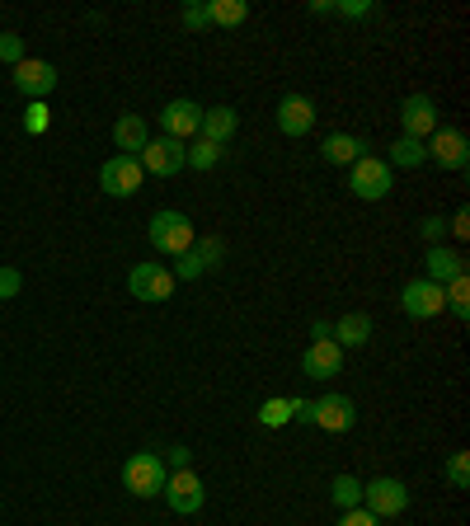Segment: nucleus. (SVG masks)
Instances as JSON below:
<instances>
[{"label":"nucleus","mask_w":470,"mask_h":526,"mask_svg":"<svg viewBox=\"0 0 470 526\" xmlns=\"http://www.w3.org/2000/svg\"><path fill=\"white\" fill-rule=\"evenodd\" d=\"M329 498H334V508H362V480L358 475H334L329 484Z\"/></svg>","instance_id":"b1692460"},{"label":"nucleus","mask_w":470,"mask_h":526,"mask_svg":"<svg viewBox=\"0 0 470 526\" xmlns=\"http://www.w3.org/2000/svg\"><path fill=\"white\" fill-rule=\"evenodd\" d=\"M442 296H447V310H452L456 320H470V282L466 278H452L442 287Z\"/></svg>","instance_id":"a878e982"},{"label":"nucleus","mask_w":470,"mask_h":526,"mask_svg":"<svg viewBox=\"0 0 470 526\" xmlns=\"http://www.w3.org/2000/svg\"><path fill=\"white\" fill-rule=\"evenodd\" d=\"M259 423H264V428H287V423H292V400H287V395L264 400L259 404Z\"/></svg>","instance_id":"393cba45"},{"label":"nucleus","mask_w":470,"mask_h":526,"mask_svg":"<svg viewBox=\"0 0 470 526\" xmlns=\"http://www.w3.org/2000/svg\"><path fill=\"white\" fill-rule=\"evenodd\" d=\"M179 24H184L188 33H203V29H212V24H207V10H203V5H198V0H193V5H184V10H179Z\"/></svg>","instance_id":"7c9ffc66"},{"label":"nucleus","mask_w":470,"mask_h":526,"mask_svg":"<svg viewBox=\"0 0 470 526\" xmlns=\"http://www.w3.org/2000/svg\"><path fill=\"white\" fill-rule=\"evenodd\" d=\"M400 310H405L409 320H433V315L447 310V296H442L438 282L414 278V282H405V292H400Z\"/></svg>","instance_id":"f8f14e48"},{"label":"nucleus","mask_w":470,"mask_h":526,"mask_svg":"<svg viewBox=\"0 0 470 526\" xmlns=\"http://www.w3.org/2000/svg\"><path fill=\"white\" fill-rule=\"evenodd\" d=\"M320 155H325V165H358L362 155H367V141L353 137V132H329Z\"/></svg>","instance_id":"6ab92c4d"},{"label":"nucleus","mask_w":470,"mask_h":526,"mask_svg":"<svg viewBox=\"0 0 470 526\" xmlns=\"http://www.w3.org/2000/svg\"><path fill=\"white\" fill-rule=\"evenodd\" d=\"M400 137H414V141H428L433 132L442 127L438 118V104H433V94H405V104H400Z\"/></svg>","instance_id":"6e6552de"},{"label":"nucleus","mask_w":470,"mask_h":526,"mask_svg":"<svg viewBox=\"0 0 470 526\" xmlns=\"http://www.w3.org/2000/svg\"><path fill=\"white\" fill-rule=\"evenodd\" d=\"M339 526H381V517H372L367 508H348L344 517H339Z\"/></svg>","instance_id":"e433bc0d"},{"label":"nucleus","mask_w":470,"mask_h":526,"mask_svg":"<svg viewBox=\"0 0 470 526\" xmlns=\"http://www.w3.org/2000/svg\"><path fill=\"white\" fill-rule=\"evenodd\" d=\"M311 339H315V343H325V339H334V329H329L325 320H315V325H311Z\"/></svg>","instance_id":"a19ab883"},{"label":"nucleus","mask_w":470,"mask_h":526,"mask_svg":"<svg viewBox=\"0 0 470 526\" xmlns=\"http://www.w3.org/2000/svg\"><path fill=\"white\" fill-rule=\"evenodd\" d=\"M57 66L52 62H38V57H24V62L15 66V90L29 99V104H43L47 94L57 90Z\"/></svg>","instance_id":"9b49d317"},{"label":"nucleus","mask_w":470,"mask_h":526,"mask_svg":"<svg viewBox=\"0 0 470 526\" xmlns=\"http://www.w3.org/2000/svg\"><path fill=\"white\" fill-rule=\"evenodd\" d=\"M160 498L170 503V512H179V517H193V512H203L207 489H203V480H198L193 470H170V480H165Z\"/></svg>","instance_id":"39448f33"},{"label":"nucleus","mask_w":470,"mask_h":526,"mask_svg":"<svg viewBox=\"0 0 470 526\" xmlns=\"http://www.w3.org/2000/svg\"><path fill=\"white\" fill-rule=\"evenodd\" d=\"M137 160H141V170L156 174V179H170V174L188 170L184 141H174V137H151V141H146V151H141Z\"/></svg>","instance_id":"0eeeda50"},{"label":"nucleus","mask_w":470,"mask_h":526,"mask_svg":"<svg viewBox=\"0 0 470 526\" xmlns=\"http://www.w3.org/2000/svg\"><path fill=\"white\" fill-rule=\"evenodd\" d=\"M386 165H391V170H419V165H428V146L414 137H395Z\"/></svg>","instance_id":"5701e85b"},{"label":"nucleus","mask_w":470,"mask_h":526,"mask_svg":"<svg viewBox=\"0 0 470 526\" xmlns=\"http://www.w3.org/2000/svg\"><path fill=\"white\" fill-rule=\"evenodd\" d=\"M334 15L367 19V15H376V5H372V0H334Z\"/></svg>","instance_id":"473e14b6"},{"label":"nucleus","mask_w":470,"mask_h":526,"mask_svg":"<svg viewBox=\"0 0 470 526\" xmlns=\"http://www.w3.org/2000/svg\"><path fill=\"white\" fill-rule=\"evenodd\" d=\"M0 62H10V66L24 62V38L19 33H0Z\"/></svg>","instance_id":"2f4dec72"},{"label":"nucleus","mask_w":470,"mask_h":526,"mask_svg":"<svg viewBox=\"0 0 470 526\" xmlns=\"http://www.w3.org/2000/svg\"><path fill=\"white\" fill-rule=\"evenodd\" d=\"M203 10H207V24H217V29H240L250 19L245 0H203Z\"/></svg>","instance_id":"4be33fe9"},{"label":"nucleus","mask_w":470,"mask_h":526,"mask_svg":"<svg viewBox=\"0 0 470 526\" xmlns=\"http://www.w3.org/2000/svg\"><path fill=\"white\" fill-rule=\"evenodd\" d=\"M292 423H311V400L292 395Z\"/></svg>","instance_id":"ea45409f"},{"label":"nucleus","mask_w":470,"mask_h":526,"mask_svg":"<svg viewBox=\"0 0 470 526\" xmlns=\"http://www.w3.org/2000/svg\"><path fill=\"white\" fill-rule=\"evenodd\" d=\"M160 461H165V470H188V465H193V451H188V447H170Z\"/></svg>","instance_id":"c9c22d12"},{"label":"nucleus","mask_w":470,"mask_h":526,"mask_svg":"<svg viewBox=\"0 0 470 526\" xmlns=\"http://www.w3.org/2000/svg\"><path fill=\"white\" fill-rule=\"evenodd\" d=\"M315 127V104L306 94H282L278 99V132L282 137H306Z\"/></svg>","instance_id":"2eb2a0df"},{"label":"nucleus","mask_w":470,"mask_h":526,"mask_svg":"<svg viewBox=\"0 0 470 526\" xmlns=\"http://www.w3.org/2000/svg\"><path fill=\"white\" fill-rule=\"evenodd\" d=\"M391 165L386 160H376V155H362L358 165H348V188H353V198L362 202H381L391 193Z\"/></svg>","instance_id":"20e7f679"},{"label":"nucleus","mask_w":470,"mask_h":526,"mask_svg":"<svg viewBox=\"0 0 470 526\" xmlns=\"http://www.w3.org/2000/svg\"><path fill=\"white\" fill-rule=\"evenodd\" d=\"M423 146H428V160H433L438 170H466L470 165V137L461 127H438Z\"/></svg>","instance_id":"423d86ee"},{"label":"nucleus","mask_w":470,"mask_h":526,"mask_svg":"<svg viewBox=\"0 0 470 526\" xmlns=\"http://www.w3.org/2000/svg\"><path fill=\"white\" fill-rule=\"evenodd\" d=\"M174 282H198L207 273V263L198 259V249H188V254H179V268H170Z\"/></svg>","instance_id":"cd10ccee"},{"label":"nucleus","mask_w":470,"mask_h":526,"mask_svg":"<svg viewBox=\"0 0 470 526\" xmlns=\"http://www.w3.org/2000/svg\"><path fill=\"white\" fill-rule=\"evenodd\" d=\"M160 127H165V137H174V141L198 137V127H203V109H198L193 99H174V104L160 109Z\"/></svg>","instance_id":"dca6fc26"},{"label":"nucleus","mask_w":470,"mask_h":526,"mask_svg":"<svg viewBox=\"0 0 470 526\" xmlns=\"http://www.w3.org/2000/svg\"><path fill=\"white\" fill-rule=\"evenodd\" d=\"M358 423V409L348 395H320L311 400V428H325V433H348Z\"/></svg>","instance_id":"ddd939ff"},{"label":"nucleus","mask_w":470,"mask_h":526,"mask_svg":"<svg viewBox=\"0 0 470 526\" xmlns=\"http://www.w3.org/2000/svg\"><path fill=\"white\" fill-rule=\"evenodd\" d=\"M367 339H372V315L367 310H348L344 320L334 325V343L339 348H367Z\"/></svg>","instance_id":"412c9836"},{"label":"nucleus","mask_w":470,"mask_h":526,"mask_svg":"<svg viewBox=\"0 0 470 526\" xmlns=\"http://www.w3.org/2000/svg\"><path fill=\"white\" fill-rule=\"evenodd\" d=\"M423 268H428V282H438V287H447L452 278H466V259H461L456 249H447V245H428Z\"/></svg>","instance_id":"a211bd4d"},{"label":"nucleus","mask_w":470,"mask_h":526,"mask_svg":"<svg viewBox=\"0 0 470 526\" xmlns=\"http://www.w3.org/2000/svg\"><path fill=\"white\" fill-rule=\"evenodd\" d=\"M127 292L137 296V301H170L174 273L165 268V263H137V268L127 273Z\"/></svg>","instance_id":"9d476101"},{"label":"nucleus","mask_w":470,"mask_h":526,"mask_svg":"<svg viewBox=\"0 0 470 526\" xmlns=\"http://www.w3.org/2000/svg\"><path fill=\"white\" fill-rule=\"evenodd\" d=\"M151 245L160 249V254H170V259H179V254H188L193 249V240H198V231H193V221L184 217V212H174V207H165V212H156L151 217Z\"/></svg>","instance_id":"f257e3e1"},{"label":"nucleus","mask_w":470,"mask_h":526,"mask_svg":"<svg viewBox=\"0 0 470 526\" xmlns=\"http://www.w3.org/2000/svg\"><path fill=\"white\" fill-rule=\"evenodd\" d=\"M447 231H452L456 240H466V235H470V212H466V207H461V212H456V217L447 221Z\"/></svg>","instance_id":"58836bf2"},{"label":"nucleus","mask_w":470,"mask_h":526,"mask_svg":"<svg viewBox=\"0 0 470 526\" xmlns=\"http://www.w3.org/2000/svg\"><path fill=\"white\" fill-rule=\"evenodd\" d=\"M146 141H151V127H146L141 113H123V118L113 123V146H118V155H141Z\"/></svg>","instance_id":"f3484780"},{"label":"nucleus","mask_w":470,"mask_h":526,"mask_svg":"<svg viewBox=\"0 0 470 526\" xmlns=\"http://www.w3.org/2000/svg\"><path fill=\"white\" fill-rule=\"evenodd\" d=\"M447 484H452V489H470V456L466 451H452V461H447Z\"/></svg>","instance_id":"c85d7f7f"},{"label":"nucleus","mask_w":470,"mask_h":526,"mask_svg":"<svg viewBox=\"0 0 470 526\" xmlns=\"http://www.w3.org/2000/svg\"><path fill=\"white\" fill-rule=\"evenodd\" d=\"M165 480H170V470H165V461H160L156 451H137V456H127V465H123V489L127 494L160 498Z\"/></svg>","instance_id":"f03ea898"},{"label":"nucleus","mask_w":470,"mask_h":526,"mask_svg":"<svg viewBox=\"0 0 470 526\" xmlns=\"http://www.w3.org/2000/svg\"><path fill=\"white\" fill-rule=\"evenodd\" d=\"M47 123H52V118H47L43 104H29V113H24V132H29V137H43Z\"/></svg>","instance_id":"72a5a7b5"},{"label":"nucleus","mask_w":470,"mask_h":526,"mask_svg":"<svg viewBox=\"0 0 470 526\" xmlns=\"http://www.w3.org/2000/svg\"><path fill=\"white\" fill-rule=\"evenodd\" d=\"M301 372H306V381H329V376L344 372V348L334 339L325 343H311L306 353H301Z\"/></svg>","instance_id":"4468645a"},{"label":"nucleus","mask_w":470,"mask_h":526,"mask_svg":"<svg viewBox=\"0 0 470 526\" xmlns=\"http://www.w3.org/2000/svg\"><path fill=\"white\" fill-rule=\"evenodd\" d=\"M193 249H198V259L207 263V273H212V268L226 259V245H221L217 235H203V240H193Z\"/></svg>","instance_id":"c756f323"},{"label":"nucleus","mask_w":470,"mask_h":526,"mask_svg":"<svg viewBox=\"0 0 470 526\" xmlns=\"http://www.w3.org/2000/svg\"><path fill=\"white\" fill-rule=\"evenodd\" d=\"M235 127H240V113H235L231 104H217V109H203V127H198V137L226 146V141L235 137Z\"/></svg>","instance_id":"aec40b11"},{"label":"nucleus","mask_w":470,"mask_h":526,"mask_svg":"<svg viewBox=\"0 0 470 526\" xmlns=\"http://www.w3.org/2000/svg\"><path fill=\"white\" fill-rule=\"evenodd\" d=\"M362 508L372 512V517H400L409 508V489L405 480H391V475H376V480L362 484Z\"/></svg>","instance_id":"7ed1b4c3"},{"label":"nucleus","mask_w":470,"mask_h":526,"mask_svg":"<svg viewBox=\"0 0 470 526\" xmlns=\"http://www.w3.org/2000/svg\"><path fill=\"white\" fill-rule=\"evenodd\" d=\"M419 235L428 240V245H442V235H447V221H442V217H423V221H419Z\"/></svg>","instance_id":"f704fd0d"},{"label":"nucleus","mask_w":470,"mask_h":526,"mask_svg":"<svg viewBox=\"0 0 470 526\" xmlns=\"http://www.w3.org/2000/svg\"><path fill=\"white\" fill-rule=\"evenodd\" d=\"M141 160L137 155H109L104 160V170H99V188L109 193V198H132L141 188Z\"/></svg>","instance_id":"1a4fd4ad"},{"label":"nucleus","mask_w":470,"mask_h":526,"mask_svg":"<svg viewBox=\"0 0 470 526\" xmlns=\"http://www.w3.org/2000/svg\"><path fill=\"white\" fill-rule=\"evenodd\" d=\"M184 151H188V170H212L221 160V146L217 141H203V137L193 141V146H184Z\"/></svg>","instance_id":"bb28decb"},{"label":"nucleus","mask_w":470,"mask_h":526,"mask_svg":"<svg viewBox=\"0 0 470 526\" xmlns=\"http://www.w3.org/2000/svg\"><path fill=\"white\" fill-rule=\"evenodd\" d=\"M19 287H24V278H19L15 268H0V301H10Z\"/></svg>","instance_id":"4c0bfd02"}]
</instances>
